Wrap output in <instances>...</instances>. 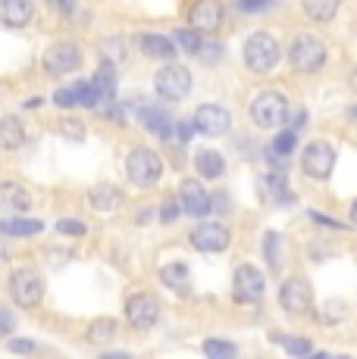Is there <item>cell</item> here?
I'll use <instances>...</instances> for the list:
<instances>
[{
  "label": "cell",
  "instance_id": "20",
  "mask_svg": "<svg viewBox=\"0 0 357 359\" xmlns=\"http://www.w3.org/2000/svg\"><path fill=\"white\" fill-rule=\"evenodd\" d=\"M25 144V128L16 116L0 119V150H19Z\"/></svg>",
  "mask_w": 357,
  "mask_h": 359
},
{
  "label": "cell",
  "instance_id": "34",
  "mask_svg": "<svg viewBox=\"0 0 357 359\" xmlns=\"http://www.w3.org/2000/svg\"><path fill=\"white\" fill-rule=\"evenodd\" d=\"M283 347L288 350L292 356H311L313 347L307 341H301V337H283Z\"/></svg>",
  "mask_w": 357,
  "mask_h": 359
},
{
  "label": "cell",
  "instance_id": "12",
  "mask_svg": "<svg viewBox=\"0 0 357 359\" xmlns=\"http://www.w3.org/2000/svg\"><path fill=\"white\" fill-rule=\"evenodd\" d=\"M82 66V53L75 44H53L47 47L44 53V69L51 75H66V72H75Z\"/></svg>",
  "mask_w": 357,
  "mask_h": 359
},
{
  "label": "cell",
  "instance_id": "37",
  "mask_svg": "<svg viewBox=\"0 0 357 359\" xmlns=\"http://www.w3.org/2000/svg\"><path fill=\"white\" fill-rule=\"evenodd\" d=\"M60 131H66V137H72V141H82V137H85V126L75 119H63L60 122Z\"/></svg>",
  "mask_w": 357,
  "mask_h": 359
},
{
  "label": "cell",
  "instance_id": "15",
  "mask_svg": "<svg viewBox=\"0 0 357 359\" xmlns=\"http://www.w3.org/2000/svg\"><path fill=\"white\" fill-rule=\"evenodd\" d=\"M266 287L264 272H257L254 266H238L235 272V297L238 300H257Z\"/></svg>",
  "mask_w": 357,
  "mask_h": 359
},
{
  "label": "cell",
  "instance_id": "7",
  "mask_svg": "<svg viewBox=\"0 0 357 359\" xmlns=\"http://www.w3.org/2000/svg\"><path fill=\"white\" fill-rule=\"evenodd\" d=\"M332 165H335V150H332V144H326V141L307 144L304 154H301V169L311 178H320V182L332 175Z\"/></svg>",
  "mask_w": 357,
  "mask_h": 359
},
{
  "label": "cell",
  "instance_id": "32",
  "mask_svg": "<svg viewBox=\"0 0 357 359\" xmlns=\"http://www.w3.org/2000/svg\"><path fill=\"white\" fill-rule=\"evenodd\" d=\"M204 353L214 356V359H232L235 356V347H232V344H223V341H204Z\"/></svg>",
  "mask_w": 357,
  "mask_h": 359
},
{
  "label": "cell",
  "instance_id": "9",
  "mask_svg": "<svg viewBox=\"0 0 357 359\" xmlns=\"http://www.w3.org/2000/svg\"><path fill=\"white\" fill-rule=\"evenodd\" d=\"M157 316H160V303H157V297L132 294L126 300V319H129V325H132V328H138V331L154 328Z\"/></svg>",
  "mask_w": 357,
  "mask_h": 359
},
{
  "label": "cell",
  "instance_id": "10",
  "mask_svg": "<svg viewBox=\"0 0 357 359\" xmlns=\"http://www.w3.org/2000/svg\"><path fill=\"white\" fill-rule=\"evenodd\" d=\"M229 229L223 222H201L191 229V247L201 253H219L229 247Z\"/></svg>",
  "mask_w": 357,
  "mask_h": 359
},
{
  "label": "cell",
  "instance_id": "8",
  "mask_svg": "<svg viewBox=\"0 0 357 359\" xmlns=\"http://www.w3.org/2000/svg\"><path fill=\"white\" fill-rule=\"evenodd\" d=\"M191 126L197 128V135L219 137V135L229 131L232 116H229V109H223L219 103H204V107L195 109V122H191Z\"/></svg>",
  "mask_w": 357,
  "mask_h": 359
},
{
  "label": "cell",
  "instance_id": "40",
  "mask_svg": "<svg viewBox=\"0 0 357 359\" xmlns=\"http://www.w3.org/2000/svg\"><path fill=\"white\" fill-rule=\"evenodd\" d=\"M13 328H16V319H13V313H6V309L0 306V337H6Z\"/></svg>",
  "mask_w": 357,
  "mask_h": 359
},
{
  "label": "cell",
  "instance_id": "16",
  "mask_svg": "<svg viewBox=\"0 0 357 359\" xmlns=\"http://www.w3.org/2000/svg\"><path fill=\"white\" fill-rule=\"evenodd\" d=\"M32 13H35V4H32V0H0V19H4V25H10V29L29 25Z\"/></svg>",
  "mask_w": 357,
  "mask_h": 359
},
{
  "label": "cell",
  "instance_id": "26",
  "mask_svg": "<svg viewBox=\"0 0 357 359\" xmlns=\"http://www.w3.org/2000/svg\"><path fill=\"white\" fill-rule=\"evenodd\" d=\"M91 88L98 91V97H113V91H116V72H113V66H100L98 75L91 79Z\"/></svg>",
  "mask_w": 357,
  "mask_h": 359
},
{
  "label": "cell",
  "instance_id": "25",
  "mask_svg": "<svg viewBox=\"0 0 357 359\" xmlns=\"http://www.w3.org/2000/svg\"><path fill=\"white\" fill-rule=\"evenodd\" d=\"M141 119H144V126L154 131V135H160V137H169V131H173L167 113H163V109H157V107H144L141 109Z\"/></svg>",
  "mask_w": 357,
  "mask_h": 359
},
{
  "label": "cell",
  "instance_id": "18",
  "mask_svg": "<svg viewBox=\"0 0 357 359\" xmlns=\"http://www.w3.org/2000/svg\"><path fill=\"white\" fill-rule=\"evenodd\" d=\"M0 210L4 212H25L29 210V191L16 182H4L0 184Z\"/></svg>",
  "mask_w": 357,
  "mask_h": 359
},
{
  "label": "cell",
  "instance_id": "41",
  "mask_svg": "<svg viewBox=\"0 0 357 359\" xmlns=\"http://www.w3.org/2000/svg\"><path fill=\"white\" fill-rule=\"evenodd\" d=\"M47 4H51L53 10H60L63 16H72V10H75V0H47Z\"/></svg>",
  "mask_w": 357,
  "mask_h": 359
},
{
  "label": "cell",
  "instance_id": "43",
  "mask_svg": "<svg viewBox=\"0 0 357 359\" xmlns=\"http://www.w3.org/2000/svg\"><path fill=\"white\" fill-rule=\"evenodd\" d=\"M6 347H10L13 353H32V350H35V344H32V341H10Z\"/></svg>",
  "mask_w": 357,
  "mask_h": 359
},
{
  "label": "cell",
  "instance_id": "5",
  "mask_svg": "<svg viewBox=\"0 0 357 359\" xmlns=\"http://www.w3.org/2000/svg\"><path fill=\"white\" fill-rule=\"evenodd\" d=\"M154 88L163 100H185L191 94V72L185 66H163L154 79Z\"/></svg>",
  "mask_w": 357,
  "mask_h": 359
},
{
  "label": "cell",
  "instance_id": "28",
  "mask_svg": "<svg viewBox=\"0 0 357 359\" xmlns=\"http://www.w3.org/2000/svg\"><path fill=\"white\" fill-rule=\"evenodd\" d=\"M345 316H348V303L345 300H329V303H323L320 322H323V325H339Z\"/></svg>",
  "mask_w": 357,
  "mask_h": 359
},
{
  "label": "cell",
  "instance_id": "17",
  "mask_svg": "<svg viewBox=\"0 0 357 359\" xmlns=\"http://www.w3.org/2000/svg\"><path fill=\"white\" fill-rule=\"evenodd\" d=\"M88 203H91L94 212H116L122 206V191L113 188V184H94L91 194H88Z\"/></svg>",
  "mask_w": 357,
  "mask_h": 359
},
{
  "label": "cell",
  "instance_id": "44",
  "mask_svg": "<svg viewBox=\"0 0 357 359\" xmlns=\"http://www.w3.org/2000/svg\"><path fill=\"white\" fill-rule=\"evenodd\" d=\"M173 131H176V141L188 144V137H191V126H188V122H178V126H176Z\"/></svg>",
  "mask_w": 357,
  "mask_h": 359
},
{
  "label": "cell",
  "instance_id": "19",
  "mask_svg": "<svg viewBox=\"0 0 357 359\" xmlns=\"http://www.w3.org/2000/svg\"><path fill=\"white\" fill-rule=\"evenodd\" d=\"M141 50L154 60H173L176 57V44L167 38V34H154V32H144L141 34Z\"/></svg>",
  "mask_w": 357,
  "mask_h": 359
},
{
  "label": "cell",
  "instance_id": "24",
  "mask_svg": "<svg viewBox=\"0 0 357 359\" xmlns=\"http://www.w3.org/2000/svg\"><path fill=\"white\" fill-rule=\"evenodd\" d=\"M304 13L313 22H329V19L339 13V0H304Z\"/></svg>",
  "mask_w": 357,
  "mask_h": 359
},
{
  "label": "cell",
  "instance_id": "35",
  "mask_svg": "<svg viewBox=\"0 0 357 359\" xmlns=\"http://www.w3.org/2000/svg\"><path fill=\"white\" fill-rule=\"evenodd\" d=\"M235 6L242 13H266L276 6V0H235Z\"/></svg>",
  "mask_w": 357,
  "mask_h": 359
},
{
  "label": "cell",
  "instance_id": "29",
  "mask_svg": "<svg viewBox=\"0 0 357 359\" xmlns=\"http://www.w3.org/2000/svg\"><path fill=\"white\" fill-rule=\"evenodd\" d=\"M173 44L182 47V50H188V53H197V47H201V34H195V29H176Z\"/></svg>",
  "mask_w": 357,
  "mask_h": 359
},
{
  "label": "cell",
  "instance_id": "31",
  "mask_svg": "<svg viewBox=\"0 0 357 359\" xmlns=\"http://www.w3.org/2000/svg\"><path fill=\"white\" fill-rule=\"evenodd\" d=\"M273 150H276L279 156H288L294 150V128H283L276 135V141H273Z\"/></svg>",
  "mask_w": 357,
  "mask_h": 359
},
{
  "label": "cell",
  "instance_id": "33",
  "mask_svg": "<svg viewBox=\"0 0 357 359\" xmlns=\"http://www.w3.org/2000/svg\"><path fill=\"white\" fill-rule=\"evenodd\" d=\"M264 250H266V259H270V269H279V259H283V250H279V234L270 231L264 241Z\"/></svg>",
  "mask_w": 357,
  "mask_h": 359
},
{
  "label": "cell",
  "instance_id": "38",
  "mask_svg": "<svg viewBox=\"0 0 357 359\" xmlns=\"http://www.w3.org/2000/svg\"><path fill=\"white\" fill-rule=\"evenodd\" d=\"M100 50H104V57H113L110 63H119V60L126 57V50H122V41H104V44H100Z\"/></svg>",
  "mask_w": 357,
  "mask_h": 359
},
{
  "label": "cell",
  "instance_id": "11",
  "mask_svg": "<svg viewBox=\"0 0 357 359\" xmlns=\"http://www.w3.org/2000/svg\"><path fill=\"white\" fill-rule=\"evenodd\" d=\"M188 22L197 34H214L223 25V4L219 0H195L188 10Z\"/></svg>",
  "mask_w": 357,
  "mask_h": 359
},
{
  "label": "cell",
  "instance_id": "42",
  "mask_svg": "<svg viewBox=\"0 0 357 359\" xmlns=\"http://www.w3.org/2000/svg\"><path fill=\"white\" fill-rule=\"evenodd\" d=\"M176 216H178V206H176V200H167V203H163L160 219H163V222H173Z\"/></svg>",
  "mask_w": 357,
  "mask_h": 359
},
{
  "label": "cell",
  "instance_id": "4",
  "mask_svg": "<svg viewBox=\"0 0 357 359\" xmlns=\"http://www.w3.org/2000/svg\"><path fill=\"white\" fill-rule=\"evenodd\" d=\"M288 60H292V66L298 72H320L326 66V47L313 34H298L292 50H288Z\"/></svg>",
  "mask_w": 357,
  "mask_h": 359
},
{
  "label": "cell",
  "instance_id": "14",
  "mask_svg": "<svg viewBox=\"0 0 357 359\" xmlns=\"http://www.w3.org/2000/svg\"><path fill=\"white\" fill-rule=\"evenodd\" d=\"M182 210L188 212V216H197V219L210 212L207 191H204V184L195 182V178H185L182 182Z\"/></svg>",
  "mask_w": 357,
  "mask_h": 359
},
{
  "label": "cell",
  "instance_id": "6",
  "mask_svg": "<svg viewBox=\"0 0 357 359\" xmlns=\"http://www.w3.org/2000/svg\"><path fill=\"white\" fill-rule=\"evenodd\" d=\"M10 291L19 306L32 309V306H38L41 297H44V278H41L35 269H16L10 278Z\"/></svg>",
  "mask_w": 357,
  "mask_h": 359
},
{
  "label": "cell",
  "instance_id": "23",
  "mask_svg": "<svg viewBox=\"0 0 357 359\" xmlns=\"http://www.w3.org/2000/svg\"><path fill=\"white\" fill-rule=\"evenodd\" d=\"M0 231L6 238H29L41 231V222L38 219H0Z\"/></svg>",
  "mask_w": 357,
  "mask_h": 359
},
{
  "label": "cell",
  "instance_id": "22",
  "mask_svg": "<svg viewBox=\"0 0 357 359\" xmlns=\"http://www.w3.org/2000/svg\"><path fill=\"white\" fill-rule=\"evenodd\" d=\"M188 266L185 262H169V266L160 269V281L169 287V291H188Z\"/></svg>",
  "mask_w": 357,
  "mask_h": 359
},
{
  "label": "cell",
  "instance_id": "13",
  "mask_svg": "<svg viewBox=\"0 0 357 359\" xmlns=\"http://www.w3.org/2000/svg\"><path fill=\"white\" fill-rule=\"evenodd\" d=\"M279 303H283L288 313H294V316L311 313V306H313V291H311V287H307L301 278H292V281H285V285L279 287Z\"/></svg>",
  "mask_w": 357,
  "mask_h": 359
},
{
  "label": "cell",
  "instance_id": "1",
  "mask_svg": "<svg viewBox=\"0 0 357 359\" xmlns=\"http://www.w3.org/2000/svg\"><path fill=\"white\" fill-rule=\"evenodd\" d=\"M126 175L132 178V184H138V188H154L163 175V163L154 150L135 147V150H129V156H126Z\"/></svg>",
  "mask_w": 357,
  "mask_h": 359
},
{
  "label": "cell",
  "instance_id": "2",
  "mask_svg": "<svg viewBox=\"0 0 357 359\" xmlns=\"http://www.w3.org/2000/svg\"><path fill=\"white\" fill-rule=\"evenodd\" d=\"M279 41L273 38L270 32H257L245 41V63H248L254 72H270L279 63Z\"/></svg>",
  "mask_w": 357,
  "mask_h": 359
},
{
  "label": "cell",
  "instance_id": "27",
  "mask_svg": "<svg viewBox=\"0 0 357 359\" xmlns=\"http://www.w3.org/2000/svg\"><path fill=\"white\" fill-rule=\"evenodd\" d=\"M116 337V322L113 319H94L88 325V341L91 344H110Z\"/></svg>",
  "mask_w": 357,
  "mask_h": 359
},
{
  "label": "cell",
  "instance_id": "3",
  "mask_svg": "<svg viewBox=\"0 0 357 359\" xmlns=\"http://www.w3.org/2000/svg\"><path fill=\"white\" fill-rule=\"evenodd\" d=\"M251 119L260 128H279L288 119V100L279 91H260L251 100Z\"/></svg>",
  "mask_w": 357,
  "mask_h": 359
},
{
  "label": "cell",
  "instance_id": "30",
  "mask_svg": "<svg viewBox=\"0 0 357 359\" xmlns=\"http://www.w3.org/2000/svg\"><path fill=\"white\" fill-rule=\"evenodd\" d=\"M266 191H270V194L273 197H276V200H292V194H288V182H285V175H283V172H270V175H266Z\"/></svg>",
  "mask_w": 357,
  "mask_h": 359
},
{
  "label": "cell",
  "instance_id": "21",
  "mask_svg": "<svg viewBox=\"0 0 357 359\" xmlns=\"http://www.w3.org/2000/svg\"><path fill=\"white\" fill-rule=\"evenodd\" d=\"M195 169L201 178H219L226 172V163L216 150H201V154L195 156Z\"/></svg>",
  "mask_w": 357,
  "mask_h": 359
},
{
  "label": "cell",
  "instance_id": "39",
  "mask_svg": "<svg viewBox=\"0 0 357 359\" xmlns=\"http://www.w3.org/2000/svg\"><path fill=\"white\" fill-rule=\"evenodd\" d=\"M53 103H57V107H75V94H72V88H60V91L53 94Z\"/></svg>",
  "mask_w": 357,
  "mask_h": 359
},
{
  "label": "cell",
  "instance_id": "36",
  "mask_svg": "<svg viewBox=\"0 0 357 359\" xmlns=\"http://www.w3.org/2000/svg\"><path fill=\"white\" fill-rule=\"evenodd\" d=\"M57 231L60 234H70V238H82L88 229H85V222H75V219H60L57 222Z\"/></svg>",
  "mask_w": 357,
  "mask_h": 359
}]
</instances>
